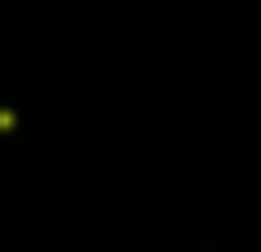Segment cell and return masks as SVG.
Instances as JSON below:
<instances>
[{
    "label": "cell",
    "instance_id": "cell-1",
    "mask_svg": "<svg viewBox=\"0 0 261 252\" xmlns=\"http://www.w3.org/2000/svg\"><path fill=\"white\" fill-rule=\"evenodd\" d=\"M18 126V109H0V135H9Z\"/></svg>",
    "mask_w": 261,
    "mask_h": 252
}]
</instances>
